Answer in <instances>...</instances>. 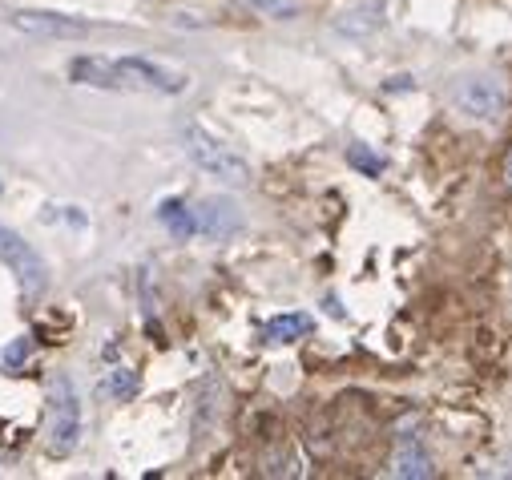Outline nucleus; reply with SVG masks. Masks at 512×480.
I'll return each mask as SVG.
<instances>
[{
    "label": "nucleus",
    "mask_w": 512,
    "mask_h": 480,
    "mask_svg": "<svg viewBox=\"0 0 512 480\" xmlns=\"http://www.w3.org/2000/svg\"><path fill=\"white\" fill-rule=\"evenodd\" d=\"M69 81L113 93H166V97L190 89V73L150 57H77L69 61Z\"/></svg>",
    "instance_id": "obj_1"
},
{
    "label": "nucleus",
    "mask_w": 512,
    "mask_h": 480,
    "mask_svg": "<svg viewBox=\"0 0 512 480\" xmlns=\"http://www.w3.org/2000/svg\"><path fill=\"white\" fill-rule=\"evenodd\" d=\"M182 146H186V154H190V162L202 170V174H210V178H218V182H226V186H246L250 182V162L242 158V154H234L230 146H222L214 134H206L202 126H182Z\"/></svg>",
    "instance_id": "obj_2"
},
{
    "label": "nucleus",
    "mask_w": 512,
    "mask_h": 480,
    "mask_svg": "<svg viewBox=\"0 0 512 480\" xmlns=\"http://www.w3.org/2000/svg\"><path fill=\"white\" fill-rule=\"evenodd\" d=\"M53 420H49V452L53 456H73L85 432V412H81V396L73 388L69 376L53 380Z\"/></svg>",
    "instance_id": "obj_3"
},
{
    "label": "nucleus",
    "mask_w": 512,
    "mask_h": 480,
    "mask_svg": "<svg viewBox=\"0 0 512 480\" xmlns=\"http://www.w3.org/2000/svg\"><path fill=\"white\" fill-rule=\"evenodd\" d=\"M0 263L17 275V283L29 295L49 287V263L41 259V251L33 243H25V234H17L13 226H0Z\"/></svg>",
    "instance_id": "obj_4"
},
{
    "label": "nucleus",
    "mask_w": 512,
    "mask_h": 480,
    "mask_svg": "<svg viewBox=\"0 0 512 480\" xmlns=\"http://www.w3.org/2000/svg\"><path fill=\"white\" fill-rule=\"evenodd\" d=\"M452 97H456L460 113L476 117V122H492V117H500L504 105H508L504 81H500V77H488V73H468V77H460V85H456Z\"/></svg>",
    "instance_id": "obj_5"
},
{
    "label": "nucleus",
    "mask_w": 512,
    "mask_h": 480,
    "mask_svg": "<svg viewBox=\"0 0 512 480\" xmlns=\"http://www.w3.org/2000/svg\"><path fill=\"white\" fill-rule=\"evenodd\" d=\"M13 29L25 37H41V41H81L89 37V25L69 17V13H49V9H21L13 13Z\"/></svg>",
    "instance_id": "obj_6"
},
{
    "label": "nucleus",
    "mask_w": 512,
    "mask_h": 480,
    "mask_svg": "<svg viewBox=\"0 0 512 480\" xmlns=\"http://www.w3.org/2000/svg\"><path fill=\"white\" fill-rule=\"evenodd\" d=\"M238 230H242V210L230 198H202L194 206V234L222 243V238H230Z\"/></svg>",
    "instance_id": "obj_7"
},
{
    "label": "nucleus",
    "mask_w": 512,
    "mask_h": 480,
    "mask_svg": "<svg viewBox=\"0 0 512 480\" xmlns=\"http://www.w3.org/2000/svg\"><path fill=\"white\" fill-rule=\"evenodd\" d=\"M383 25H388V5H383V0H355V5H347L331 21V29L343 33V37H351V41H363V37L379 33Z\"/></svg>",
    "instance_id": "obj_8"
},
{
    "label": "nucleus",
    "mask_w": 512,
    "mask_h": 480,
    "mask_svg": "<svg viewBox=\"0 0 512 480\" xmlns=\"http://www.w3.org/2000/svg\"><path fill=\"white\" fill-rule=\"evenodd\" d=\"M388 472L400 476V480H428V476H436V460L420 440H404L392 452V468Z\"/></svg>",
    "instance_id": "obj_9"
},
{
    "label": "nucleus",
    "mask_w": 512,
    "mask_h": 480,
    "mask_svg": "<svg viewBox=\"0 0 512 480\" xmlns=\"http://www.w3.org/2000/svg\"><path fill=\"white\" fill-rule=\"evenodd\" d=\"M311 327H315V319H311V315L291 311V315H275V319L263 327V335H267L271 343H295V339L311 335Z\"/></svg>",
    "instance_id": "obj_10"
},
{
    "label": "nucleus",
    "mask_w": 512,
    "mask_h": 480,
    "mask_svg": "<svg viewBox=\"0 0 512 480\" xmlns=\"http://www.w3.org/2000/svg\"><path fill=\"white\" fill-rule=\"evenodd\" d=\"M158 222L178 238V243L194 238V210H190L182 198H166V202L158 206Z\"/></svg>",
    "instance_id": "obj_11"
},
{
    "label": "nucleus",
    "mask_w": 512,
    "mask_h": 480,
    "mask_svg": "<svg viewBox=\"0 0 512 480\" xmlns=\"http://www.w3.org/2000/svg\"><path fill=\"white\" fill-rule=\"evenodd\" d=\"M246 5L267 21H295L299 17V0H246Z\"/></svg>",
    "instance_id": "obj_12"
},
{
    "label": "nucleus",
    "mask_w": 512,
    "mask_h": 480,
    "mask_svg": "<svg viewBox=\"0 0 512 480\" xmlns=\"http://www.w3.org/2000/svg\"><path fill=\"white\" fill-rule=\"evenodd\" d=\"M138 372H130V368H113L109 372V396L113 400H134L138 396Z\"/></svg>",
    "instance_id": "obj_13"
},
{
    "label": "nucleus",
    "mask_w": 512,
    "mask_h": 480,
    "mask_svg": "<svg viewBox=\"0 0 512 480\" xmlns=\"http://www.w3.org/2000/svg\"><path fill=\"white\" fill-rule=\"evenodd\" d=\"M347 162H351L355 170H363L367 178H379V174H383V158L371 154L367 146H351V150H347Z\"/></svg>",
    "instance_id": "obj_14"
},
{
    "label": "nucleus",
    "mask_w": 512,
    "mask_h": 480,
    "mask_svg": "<svg viewBox=\"0 0 512 480\" xmlns=\"http://www.w3.org/2000/svg\"><path fill=\"white\" fill-rule=\"evenodd\" d=\"M29 355V339H21V343H13L9 351H5V368H17L21 364V359Z\"/></svg>",
    "instance_id": "obj_15"
},
{
    "label": "nucleus",
    "mask_w": 512,
    "mask_h": 480,
    "mask_svg": "<svg viewBox=\"0 0 512 480\" xmlns=\"http://www.w3.org/2000/svg\"><path fill=\"white\" fill-rule=\"evenodd\" d=\"M508 186H512V154H508Z\"/></svg>",
    "instance_id": "obj_16"
},
{
    "label": "nucleus",
    "mask_w": 512,
    "mask_h": 480,
    "mask_svg": "<svg viewBox=\"0 0 512 480\" xmlns=\"http://www.w3.org/2000/svg\"><path fill=\"white\" fill-rule=\"evenodd\" d=\"M0 190H5V182H0Z\"/></svg>",
    "instance_id": "obj_17"
}]
</instances>
